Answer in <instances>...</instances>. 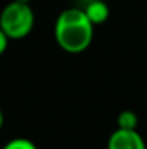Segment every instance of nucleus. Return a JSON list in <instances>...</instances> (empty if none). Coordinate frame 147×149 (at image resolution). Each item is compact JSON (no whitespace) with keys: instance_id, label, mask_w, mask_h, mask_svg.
<instances>
[{"instance_id":"nucleus-1","label":"nucleus","mask_w":147,"mask_h":149,"mask_svg":"<svg viewBox=\"0 0 147 149\" xmlns=\"http://www.w3.org/2000/svg\"><path fill=\"white\" fill-rule=\"evenodd\" d=\"M93 35L95 26L79 6L65 8L54 22L55 43L68 54H81L89 49L93 41Z\"/></svg>"},{"instance_id":"nucleus-2","label":"nucleus","mask_w":147,"mask_h":149,"mask_svg":"<svg viewBox=\"0 0 147 149\" xmlns=\"http://www.w3.org/2000/svg\"><path fill=\"white\" fill-rule=\"evenodd\" d=\"M35 27V11L29 3L11 0L0 10V29L10 41L27 38Z\"/></svg>"},{"instance_id":"nucleus-3","label":"nucleus","mask_w":147,"mask_h":149,"mask_svg":"<svg viewBox=\"0 0 147 149\" xmlns=\"http://www.w3.org/2000/svg\"><path fill=\"white\" fill-rule=\"evenodd\" d=\"M108 149H147L146 140L138 130L115 129L108 138Z\"/></svg>"},{"instance_id":"nucleus-4","label":"nucleus","mask_w":147,"mask_h":149,"mask_svg":"<svg viewBox=\"0 0 147 149\" xmlns=\"http://www.w3.org/2000/svg\"><path fill=\"white\" fill-rule=\"evenodd\" d=\"M84 11H86L87 17L90 19V22L93 24V26H101V24H104L108 19H109V6H108V3L104 2V0H92L90 3H87L86 6H84Z\"/></svg>"},{"instance_id":"nucleus-5","label":"nucleus","mask_w":147,"mask_h":149,"mask_svg":"<svg viewBox=\"0 0 147 149\" xmlns=\"http://www.w3.org/2000/svg\"><path fill=\"white\" fill-rule=\"evenodd\" d=\"M139 118L131 109H124L117 114V129H127V130H138Z\"/></svg>"},{"instance_id":"nucleus-6","label":"nucleus","mask_w":147,"mask_h":149,"mask_svg":"<svg viewBox=\"0 0 147 149\" xmlns=\"http://www.w3.org/2000/svg\"><path fill=\"white\" fill-rule=\"evenodd\" d=\"M2 149H38V146L32 140H29V138L16 136V138H11V140L6 141L2 146Z\"/></svg>"},{"instance_id":"nucleus-7","label":"nucleus","mask_w":147,"mask_h":149,"mask_svg":"<svg viewBox=\"0 0 147 149\" xmlns=\"http://www.w3.org/2000/svg\"><path fill=\"white\" fill-rule=\"evenodd\" d=\"M8 45H10V38L3 33L2 29H0V56L5 54V51L8 49Z\"/></svg>"},{"instance_id":"nucleus-8","label":"nucleus","mask_w":147,"mask_h":149,"mask_svg":"<svg viewBox=\"0 0 147 149\" xmlns=\"http://www.w3.org/2000/svg\"><path fill=\"white\" fill-rule=\"evenodd\" d=\"M3 122H5V116H3V111H2V108H0V130H2V127H3Z\"/></svg>"},{"instance_id":"nucleus-9","label":"nucleus","mask_w":147,"mask_h":149,"mask_svg":"<svg viewBox=\"0 0 147 149\" xmlns=\"http://www.w3.org/2000/svg\"><path fill=\"white\" fill-rule=\"evenodd\" d=\"M14 2H19V3H29V5H30V2H32V0H14Z\"/></svg>"}]
</instances>
